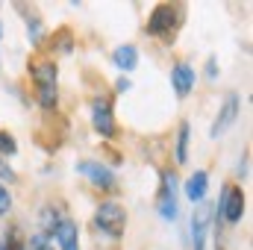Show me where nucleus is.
Returning a JSON list of instances; mask_svg holds the SVG:
<instances>
[{"label": "nucleus", "mask_w": 253, "mask_h": 250, "mask_svg": "<svg viewBox=\"0 0 253 250\" xmlns=\"http://www.w3.org/2000/svg\"><path fill=\"white\" fill-rule=\"evenodd\" d=\"M94 230L109 236V239H124V230H126V212L121 203L115 200H103L97 209H94Z\"/></svg>", "instance_id": "obj_1"}, {"label": "nucleus", "mask_w": 253, "mask_h": 250, "mask_svg": "<svg viewBox=\"0 0 253 250\" xmlns=\"http://www.w3.org/2000/svg\"><path fill=\"white\" fill-rule=\"evenodd\" d=\"M180 15H183L180 6H174V3H156L150 9V15H147V36H153V39H171L174 30L183 21Z\"/></svg>", "instance_id": "obj_2"}, {"label": "nucleus", "mask_w": 253, "mask_h": 250, "mask_svg": "<svg viewBox=\"0 0 253 250\" xmlns=\"http://www.w3.org/2000/svg\"><path fill=\"white\" fill-rule=\"evenodd\" d=\"M245 206H248V197H245L242 186H233V183H230V186H224V191H221L215 218L224 221V224H230V227H236V224L245 218Z\"/></svg>", "instance_id": "obj_3"}, {"label": "nucleus", "mask_w": 253, "mask_h": 250, "mask_svg": "<svg viewBox=\"0 0 253 250\" xmlns=\"http://www.w3.org/2000/svg\"><path fill=\"white\" fill-rule=\"evenodd\" d=\"M156 209L165 221H177L180 218V183L174 171H162V183L156 194Z\"/></svg>", "instance_id": "obj_4"}, {"label": "nucleus", "mask_w": 253, "mask_h": 250, "mask_svg": "<svg viewBox=\"0 0 253 250\" xmlns=\"http://www.w3.org/2000/svg\"><path fill=\"white\" fill-rule=\"evenodd\" d=\"M212 218H215V203L203 200V203L194 206V212H191V250L206 248V236H209Z\"/></svg>", "instance_id": "obj_5"}, {"label": "nucleus", "mask_w": 253, "mask_h": 250, "mask_svg": "<svg viewBox=\"0 0 253 250\" xmlns=\"http://www.w3.org/2000/svg\"><path fill=\"white\" fill-rule=\"evenodd\" d=\"M77 174H83L88 183L94 188H100V191H115V174H112V168H106L100 159H83V162H77Z\"/></svg>", "instance_id": "obj_6"}, {"label": "nucleus", "mask_w": 253, "mask_h": 250, "mask_svg": "<svg viewBox=\"0 0 253 250\" xmlns=\"http://www.w3.org/2000/svg\"><path fill=\"white\" fill-rule=\"evenodd\" d=\"M239 112H242V97H239L236 91H230V94L224 97L221 109H218V118H215L212 126H209V138H221L230 126L239 121Z\"/></svg>", "instance_id": "obj_7"}, {"label": "nucleus", "mask_w": 253, "mask_h": 250, "mask_svg": "<svg viewBox=\"0 0 253 250\" xmlns=\"http://www.w3.org/2000/svg\"><path fill=\"white\" fill-rule=\"evenodd\" d=\"M91 126L103 138H115V115H112V100L109 97H94L91 100Z\"/></svg>", "instance_id": "obj_8"}, {"label": "nucleus", "mask_w": 253, "mask_h": 250, "mask_svg": "<svg viewBox=\"0 0 253 250\" xmlns=\"http://www.w3.org/2000/svg\"><path fill=\"white\" fill-rule=\"evenodd\" d=\"M30 77L36 83V88H53L59 80V68L53 59H33L30 62Z\"/></svg>", "instance_id": "obj_9"}, {"label": "nucleus", "mask_w": 253, "mask_h": 250, "mask_svg": "<svg viewBox=\"0 0 253 250\" xmlns=\"http://www.w3.org/2000/svg\"><path fill=\"white\" fill-rule=\"evenodd\" d=\"M47 236L56 239L59 250H80V227H77V221H71V218H59V224H56Z\"/></svg>", "instance_id": "obj_10"}, {"label": "nucleus", "mask_w": 253, "mask_h": 250, "mask_svg": "<svg viewBox=\"0 0 253 250\" xmlns=\"http://www.w3.org/2000/svg\"><path fill=\"white\" fill-rule=\"evenodd\" d=\"M194 68L189 62H177L171 68V88H174V94L177 97H189L191 91H194Z\"/></svg>", "instance_id": "obj_11"}, {"label": "nucleus", "mask_w": 253, "mask_h": 250, "mask_svg": "<svg viewBox=\"0 0 253 250\" xmlns=\"http://www.w3.org/2000/svg\"><path fill=\"white\" fill-rule=\"evenodd\" d=\"M183 191H186V197H189L191 203H203L206 200V191H209V171H194L189 180L183 183Z\"/></svg>", "instance_id": "obj_12"}, {"label": "nucleus", "mask_w": 253, "mask_h": 250, "mask_svg": "<svg viewBox=\"0 0 253 250\" xmlns=\"http://www.w3.org/2000/svg\"><path fill=\"white\" fill-rule=\"evenodd\" d=\"M112 65L118 68V71H135V65H138V47L135 44H121V47H115L112 50Z\"/></svg>", "instance_id": "obj_13"}, {"label": "nucleus", "mask_w": 253, "mask_h": 250, "mask_svg": "<svg viewBox=\"0 0 253 250\" xmlns=\"http://www.w3.org/2000/svg\"><path fill=\"white\" fill-rule=\"evenodd\" d=\"M0 250H27V236L18 224H9L0 236Z\"/></svg>", "instance_id": "obj_14"}, {"label": "nucleus", "mask_w": 253, "mask_h": 250, "mask_svg": "<svg viewBox=\"0 0 253 250\" xmlns=\"http://www.w3.org/2000/svg\"><path fill=\"white\" fill-rule=\"evenodd\" d=\"M189 138H191V124L189 121H180V126H177V147H174L177 165H186L189 162Z\"/></svg>", "instance_id": "obj_15"}, {"label": "nucleus", "mask_w": 253, "mask_h": 250, "mask_svg": "<svg viewBox=\"0 0 253 250\" xmlns=\"http://www.w3.org/2000/svg\"><path fill=\"white\" fill-rule=\"evenodd\" d=\"M15 153H18V141H15V135L6 132V129H0V159L15 156Z\"/></svg>", "instance_id": "obj_16"}, {"label": "nucleus", "mask_w": 253, "mask_h": 250, "mask_svg": "<svg viewBox=\"0 0 253 250\" xmlns=\"http://www.w3.org/2000/svg\"><path fill=\"white\" fill-rule=\"evenodd\" d=\"M27 33H30V42H33V44H42V33H44V27H42V18H39V15L27 18Z\"/></svg>", "instance_id": "obj_17"}, {"label": "nucleus", "mask_w": 253, "mask_h": 250, "mask_svg": "<svg viewBox=\"0 0 253 250\" xmlns=\"http://www.w3.org/2000/svg\"><path fill=\"white\" fill-rule=\"evenodd\" d=\"M27 250H53V245L44 239V233H39V236H33V239L27 242Z\"/></svg>", "instance_id": "obj_18"}, {"label": "nucleus", "mask_w": 253, "mask_h": 250, "mask_svg": "<svg viewBox=\"0 0 253 250\" xmlns=\"http://www.w3.org/2000/svg\"><path fill=\"white\" fill-rule=\"evenodd\" d=\"M0 183H18V174L12 171V165L6 159H0Z\"/></svg>", "instance_id": "obj_19"}, {"label": "nucleus", "mask_w": 253, "mask_h": 250, "mask_svg": "<svg viewBox=\"0 0 253 250\" xmlns=\"http://www.w3.org/2000/svg\"><path fill=\"white\" fill-rule=\"evenodd\" d=\"M9 209H12V194H9L6 186H0V218L9 215Z\"/></svg>", "instance_id": "obj_20"}, {"label": "nucleus", "mask_w": 253, "mask_h": 250, "mask_svg": "<svg viewBox=\"0 0 253 250\" xmlns=\"http://www.w3.org/2000/svg\"><path fill=\"white\" fill-rule=\"evenodd\" d=\"M206 77H209V80H215V77H218V62H215V56L206 62Z\"/></svg>", "instance_id": "obj_21"}, {"label": "nucleus", "mask_w": 253, "mask_h": 250, "mask_svg": "<svg viewBox=\"0 0 253 250\" xmlns=\"http://www.w3.org/2000/svg\"><path fill=\"white\" fill-rule=\"evenodd\" d=\"M129 88H132V83H129L126 77H121V80L115 83V91H118V94H124V91H129Z\"/></svg>", "instance_id": "obj_22"}, {"label": "nucleus", "mask_w": 253, "mask_h": 250, "mask_svg": "<svg viewBox=\"0 0 253 250\" xmlns=\"http://www.w3.org/2000/svg\"><path fill=\"white\" fill-rule=\"evenodd\" d=\"M248 159H251V150H245V156H242V165H239V177H242V180L248 177Z\"/></svg>", "instance_id": "obj_23"}, {"label": "nucleus", "mask_w": 253, "mask_h": 250, "mask_svg": "<svg viewBox=\"0 0 253 250\" xmlns=\"http://www.w3.org/2000/svg\"><path fill=\"white\" fill-rule=\"evenodd\" d=\"M0 39H3V24H0Z\"/></svg>", "instance_id": "obj_24"}]
</instances>
